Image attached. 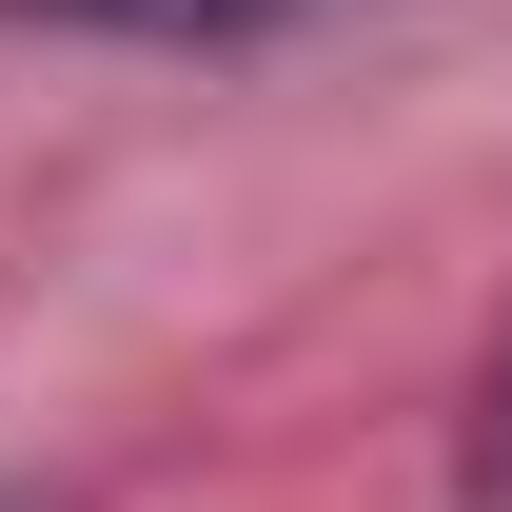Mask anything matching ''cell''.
Listing matches in <instances>:
<instances>
[{
    "label": "cell",
    "instance_id": "obj_1",
    "mask_svg": "<svg viewBox=\"0 0 512 512\" xmlns=\"http://www.w3.org/2000/svg\"><path fill=\"white\" fill-rule=\"evenodd\" d=\"M0 20H60V40H276L316 0H0Z\"/></svg>",
    "mask_w": 512,
    "mask_h": 512
},
{
    "label": "cell",
    "instance_id": "obj_2",
    "mask_svg": "<svg viewBox=\"0 0 512 512\" xmlns=\"http://www.w3.org/2000/svg\"><path fill=\"white\" fill-rule=\"evenodd\" d=\"M473 512H512V355H493V394H473Z\"/></svg>",
    "mask_w": 512,
    "mask_h": 512
}]
</instances>
